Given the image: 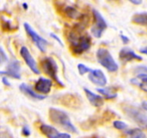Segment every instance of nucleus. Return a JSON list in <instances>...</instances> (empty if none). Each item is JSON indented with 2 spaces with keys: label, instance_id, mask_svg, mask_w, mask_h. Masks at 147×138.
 Instances as JSON below:
<instances>
[{
  "label": "nucleus",
  "instance_id": "nucleus-1",
  "mask_svg": "<svg viewBox=\"0 0 147 138\" xmlns=\"http://www.w3.org/2000/svg\"><path fill=\"white\" fill-rule=\"evenodd\" d=\"M84 29V26L79 23L76 25L73 31H71L68 34L70 49L75 55H81L88 51L92 45V39L89 36L88 34L81 35V32Z\"/></svg>",
  "mask_w": 147,
  "mask_h": 138
},
{
  "label": "nucleus",
  "instance_id": "nucleus-2",
  "mask_svg": "<svg viewBox=\"0 0 147 138\" xmlns=\"http://www.w3.org/2000/svg\"><path fill=\"white\" fill-rule=\"evenodd\" d=\"M48 116L53 123L61 127L67 132L78 133L76 127L71 122L68 114L63 110L57 108H50L48 111Z\"/></svg>",
  "mask_w": 147,
  "mask_h": 138
},
{
  "label": "nucleus",
  "instance_id": "nucleus-3",
  "mask_svg": "<svg viewBox=\"0 0 147 138\" xmlns=\"http://www.w3.org/2000/svg\"><path fill=\"white\" fill-rule=\"evenodd\" d=\"M96 59L97 62L104 67L107 71L110 72H117L119 69V65L116 63L115 59L111 55L110 51L105 48H100L96 50Z\"/></svg>",
  "mask_w": 147,
  "mask_h": 138
},
{
  "label": "nucleus",
  "instance_id": "nucleus-4",
  "mask_svg": "<svg viewBox=\"0 0 147 138\" xmlns=\"http://www.w3.org/2000/svg\"><path fill=\"white\" fill-rule=\"evenodd\" d=\"M41 67L42 71L48 75L52 79H53L58 85L61 86H65L63 82L60 80L58 77V65L55 59L52 57H45L41 61Z\"/></svg>",
  "mask_w": 147,
  "mask_h": 138
},
{
  "label": "nucleus",
  "instance_id": "nucleus-5",
  "mask_svg": "<svg viewBox=\"0 0 147 138\" xmlns=\"http://www.w3.org/2000/svg\"><path fill=\"white\" fill-rule=\"evenodd\" d=\"M93 18H94V25L91 29V33L95 38H100L103 33L107 29V23L104 17L100 12L96 9L92 10Z\"/></svg>",
  "mask_w": 147,
  "mask_h": 138
},
{
  "label": "nucleus",
  "instance_id": "nucleus-6",
  "mask_svg": "<svg viewBox=\"0 0 147 138\" xmlns=\"http://www.w3.org/2000/svg\"><path fill=\"white\" fill-rule=\"evenodd\" d=\"M123 111L127 117L132 119L140 125L142 128H146V114L143 112L140 111L137 108L133 106L126 105L123 108Z\"/></svg>",
  "mask_w": 147,
  "mask_h": 138
},
{
  "label": "nucleus",
  "instance_id": "nucleus-7",
  "mask_svg": "<svg viewBox=\"0 0 147 138\" xmlns=\"http://www.w3.org/2000/svg\"><path fill=\"white\" fill-rule=\"evenodd\" d=\"M24 28L26 31L27 35L31 38V40H33V42L35 44L38 49L42 52V53H45L46 50H47V47L48 45V43L47 41L42 38V36H40L38 33H37L33 28L31 27V26L28 23H25L24 24Z\"/></svg>",
  "mask_w": 147,
  "mask_h": 138
},
{
  "label": "nucleus",
  "instance_id": "nucleus-8",
  "mask_svg": "<svg viewBox=\"0 0 147 138\" xmlns=\"http://www.w3.org/2000/svg\"><path fill=\"white\" fill-rule=\"evenodd\" d=\"M20 54L22 57V59H24V61L26 62L27 66L30 68V69L34 74H39L40 73V70L38 69L35 59L33 58L30 50L26 46L21 47V50H20Z\"/></svg>",
  "mask_w": 147,
  "mask_h": 138
},
{
  "label": "nucleus",
  "instance_id": "nucleus-9",
  "mask_svg": "<svg viewBox=\"0 0 147 138\" xmlns=\"http://www.w3.org/2000/svg\"><path fill=\"white\" fill-rule=\"evenodd\" d=\"M39 129L41 133L47 138H71V136L69 133H60L57 129L47 124L40 125Z\"/></svg>",
  "mask_w": 147,
  "mask_h": 138
},
{
  "label": "nucleus",
  "instance_id": "nucleus-10",
  "mask_svg": "<svg viewBox=\"0 0 147 138\" xmlns=\"http://www.w3.org/2000/svg\"><path fill=\"white\" fill-rule=\"evenodd\" d=\"M88 79L92 83L98 86H105L107 83V78L105 75L100 69H92L88 75Z\"/></svg>",
  "mask_w": 147,
  "mask_h": 138
},
{
  "label": "nucleus",
  "instance_id": "nucleus-11",
  "mask_svg": "<svg viewBox=\"0 0 147 138\" xmlns=\"http://www.w3.org/2000/svg\"><path fill=\"white\" fill-rule=\"evenodd\" d=\"M6 76L11 77L12 78L20 80L21 78V64L17 59H12L9 62L7 67Z\"/></svg>",
  "mask_w": 147,
  "mask_h": 138
},
{
  "label": "nucleus",
  "instance_id": "nucleus-12",
  "mask_svg": "<svg viewBox=\"0 0 147 138\" xmlns=\"http://www.w3.org/2000/svg\"><path fill=\"white\" fill-rule=\"evenodd\" d=\"M52 87H53L52 80L44 77H39L34 85V88L37 92L40 93L41 95H47L51 91Z\"/></svg>",
  "mask_w": 147,
  "mask_h": 138
},
{
  "label": "nucleus",
  "instance_id": "nucleus-13",
  "mask_svg": "<svg viewBox=\"0 0 147 138\" xmlns=\"http://www.w3.org/2000/svg\"><path fill=\"white\" fill-rule=\"evenodd\" d=\"M119 59L123 62H131L133 60L142 61L143 58L139 54H137L132 49L128 47L123 48L119 51Z\"/></svg>",
  "mask_w": 147,
  "mask_h": 138
},
{
  "label": "nucleus",
  "instance_id": "nucleus-14",
  "mask_svg": "<svg viewBox=\"0 0 147 138\" xmlns=\"http://www.w3.org/2000/svg\"><path fill=\"white\" fill-rule=\"evenodd\" d=\"M19 89L21 92L25 95H26L27 96H30L31 99L34 100H42L44 99L47 98L46 96H43L41 94H38L36 92H34L33 89L31 88V86H30L29 85H27L26 83H22L19 85Z\"/></svg>",
  "mask_w": 147,
  "mask_h": 138
},
{
  "label": "nucleus",
  "instance_id": "nucleus-15",
  "mask_svg": "<svg viewBox=\"0 0 147 138\" xmlns=\"http://www.w3.org/2000/svg\"><path fill=\"white\" fill-rule=\"evenodd\" d=\"M84 92L86 94V96L88 98V100L91 103L92 105H93L95 107H101L104 105V99L103 97H101L99 95H96L93 93L92 91H91L87 88L84 89Z\"/></svg>",
  "mask_w": 147,
  "mask_h": 138
},
{
  "label": "nucleus",
  "instance_id": "nucleus-16",
  "mask_svg": "<svg viewBox=\"0 0 147 138\" xmlns=\"http://www.w3.org/2000/svg\"><path fill=\"white\" fill-rule=\"evenodd\" d=\"M97 92L105 96L106 100H113L117 97V92L115 88L109 86V87H104V88H96Z\"/></svg>",
  "mask_w": 147,
  "mask_h": 138
},
{
  "label": "nucleus",
  "instance_id": "nucleus-17",
  "mask_svg": "<svg viewBox=\"0 0 147 138\" xmlns=\"http://www.w3.org/2000/svg\"><path fill=\"white\" fill-rule=\"evenodd\" d=\"M131 21H132V22H134L135 24H137V25L146 26V12H140V13H136V14H134L133 16H132V18H131Z\"/></svg>",
  "mask_w": 147,
  "mask_h": 138
},
{
  "label": "nucleus",
  "instance_id": "nucleus-18",
  "mask_svg": "<svg viewBox=\"0 0 147 138\" xmlns=\"http://www.w3.org/2000/svg\"><path fill=\"white\" fill-rule=\"evenodd\" d=\"M64 12L66 14V16L72 19H78V18H81L82 16V15L73 7H69V6L66 7Z\"/></svg>",
  "mask_w": 147,
  "mask_h": 138
},
{
  "label": "nucleus",
  "instance_id": "nucleus-19",
  "mask_svg": "<svg viewBox=\"0 0 147 138\" xmlns=\"http://www.w3.org/2000/svg\"><path fill=\"white\" fill-rule=\"evenodd\" d=\"M131 84H133V85H136L137 86H139L142 90H143L144 91H146V83H145V82H143L140 79H138L137 77L136 78H133V79H131Z\"/></svg>",
  "mask_w": 147,
  "mask_h": 138
},
{
  "label": "nucleus",
  "instance_id": "nucleus-20",
  "mask_svg": "<svg viewBox=\"0 0 147 138\" xmlns=\"http://www.w3.org/2000/svg\"><path fill=\"white\" fill-rule=\"evenodd\" d=\"M77 68H78V71H79V74L82 75V76L84 74H86V73H88V72H90L92 71V69L90 68L87 67L86 65H84V64H78Z\"/></svg>",
  "mask_w": 147,
  "mask_h": 138
},
{
  "label": "nucleus",
  "instance_id": "nucleus-21",
  "mask_svg": "<svg viewBox=\"0 0 147 138\" xmlns=\"http://www.w3.org/2000/svg\"><path fill=\"white\" fill-rule=\"evenodd\" d=\"M113 126L114 128L118 129V130H124L127 128V125L125 122L119 121V120H115L113 122Z\"/></svg>",
  "mask_w": 147,
  "mask_h": 138
},
{
  "label": "nucleus",
  "instance_id": "nucleus-22",
  "mask_svg": "<svg viewBox=\"0 0 147 138\" xmlns=\"http://www.w3.org/2000/svg\"><path fill=\"white\" fill-rule=\"evenodd\" d=\"M7 61V56L3 51V49L0 47V64H3Z\"/></svg>",
  "mask_w": 147,
  "mask_h": 138
},
{
  "label": "nucleus",
  "instance_id": "nucleus-23",
  "mask_svg": "<svg viewBox=\"0 0 147 138\" xmlns=\"http://www.w3.org/2000/svg\"><path fill=\"white\" fill-rule=\"evenodd\" d=\"M135 73L139 74V73H146V66H140L137 67L135 69Z\"/></svg>",
  "mask_w": 147,
  "mask_h": 138
},
{
  "label": "nucleus",
  "instance_id": "nucleus-24",
  "mask_svg": "<svg viewBox=\"0 0 147 138\" xmlns=\"http://www.w3.org/2000/svg\"><path fill=\"white\" fill-rule=\"evenodd\" d=\"M21 133H22V134H23L25 137H30V134H31L30 129L29 128L28 126H24V127L22 128Z\"/></svg>",
  "mask_w": 147,
  "mask_h": 138
},
{
  "label": "nucleus",
  "instance_id": "nucleus-25",
  "mask_svg": "<svg viewBox=\"0 0 147 138\" xmlns=\"http://www.w3.org/2000/svg\"><path fill=\"white\" fill-rule=\"evenodd\" d=\"M50 37H52L53 39H54V40H56V41H57V42L58 44H60V45L61 46V47H64L63 42L61 41V40L60 38L58 37V36H57V35H56V34H54V33H50Z\"/></svg>",
  "mask_w": 147,
  "mask_h": 138
},
{
  "label": "nucleus",
  "instance_id": "nucleus-26",
  "mask_svg": "<svg viewBox=\"0 0 147 138\" xmlns=\"http://www.w3.org/2000/svg\"><path fill=\"white\" fill-rule=\"evenodd\" d=\"M2 82L3 83V85H6V86H10L11 83L9 82V81L7 79V77L6 76H3L2 77Z\"/></svg>",
  "mask_w": 147,
  "mask_h": 138
},
{
  "label": "nucleus",
  "instance_id": "nucleus-27",
  "mask_svg": "<svg viewBox=\"0 0 147 138\" xmlns=\"http://www.w3.org/2000/svg\"><path fill=\"white\" fill-rule=\"evenodd\" d=\"M120 38H121V40H122V41H123V43L124 44H128V43H129V38L127 37L126 36L120 35Z\"/></svg>",
  "mask_w": 147,
  "mask_h": 138
},
{
  "label": "nucleus",
  "instance_id": "nucleus-28",
  "mask_svg": "<svg viewBox=\"0 0 147 138\" xmlns=\"http://www.w3.org/2000/svg\"><path fill=\"white\" fill-rule=\"evenodd\" d=\"M129 2H131L132 4H135V5H140L142 3V1L143 0H128Z\"/></svg>",
  "mask_w": 147,
  "mask_h": 138
},
{
  "label": "nucleus",
  "instance_id": "nucleus-29",
  "mask_svg": "<svg viewBox=\"0 0 147 138\" xmlns=\"http://www.w3.org/2000/svg\"><path fill=\"white\" fill-rule=\"evenodd\" d=\"M146 105H147V103H146V100H144L143 102H142V109H144V110H146V109H147V108H146Z\"/></svg>",
  "mask_w": 147,
  "mask_h": 138
},
{
  "label": "nucleus",
  "instance_id": "nucleus-30",
  "mask_svg": "<svg viewBox=\"0 0 147 138\" xmlns=\"http://www.w3.org/2000/svg\"><path fill=\"white\" fill-rule=\"evenodd\" d=\"M140 52L143 54H146L147 53V49L146 47H142V49H140Z\"/></svg>",
  "mask_w": 147,
  "mask_h": 138
},
{
  "label": "nucleus",
  "instance_id": "nucleus-31",
  "mask_svg": "<svg viewBox=\"0 0 147 138\" xmlns=\"http://www.w3.org/2000/svg\"><path fill=\"white\" fill-rule=\"evenodd\" d=\"M22 6H23V8H24V9H25V10H27V9H28V4H27V3H24L22 4Z\"/></svg>",
  "mask_w": 147,
  "mask_h": 138
},
{
  "label": "nucleus",
  "instance_id": "nucleus-32",
  "mask_svg": "<svg viewBox=\"0 0 147 138\" xmlns=\"http://www.w3.org/2000/svg\"><path fill=\"white\" fill-rule=\"evenodd\" d=\"M3 76H6L5 71H0V77H3Z\"/></svg>",
  "mask_w": 147,
  "mask_h": 138
},
{
  "label": "nucleus",
  "instance_id": "nucleus-33",
  "mask_svg": "<svg viewBox=\"0 0 147 138\" xmlns=\"http://www.w3.org/2000/svg\"><path fill=\"white\" fill-rule=\"evenodd\" d=\"M0 138H7V137H6L5 135H3V134H1V133H0Z\"/></svg>",
  "mask_w": 147,
  "mask_h": 138
},
{
  "label": "nucleus",
  "instance_id": "nucleus-34",
  "mask_svg": "<svg viewBox=\"0 0 147 138\" xmlns=\"http://www.w3.org/2000/svg\"><path fill=\"white\" fill-rule=\"evenodd\" d=\"M86 138H100V137H96V136H92V137H86Z\"/></svg>",
  "mask_w": 147,
  "mask_h": 138
},
{
  "label": "nucleus",
  "instance_id": "nucleus-35",
  "mask_svg": "<svg viewBox=\"0 0 147 138\" xmlns=\"http://www.w3.org/2000/svg\"><path fill=\"white\" fill-rule=\"evenodd\" d=\"M142 138H146V137H142Z\"/></svg>",
  "mask_w": 147,
  "mask_h": 138
}]
</instances>
